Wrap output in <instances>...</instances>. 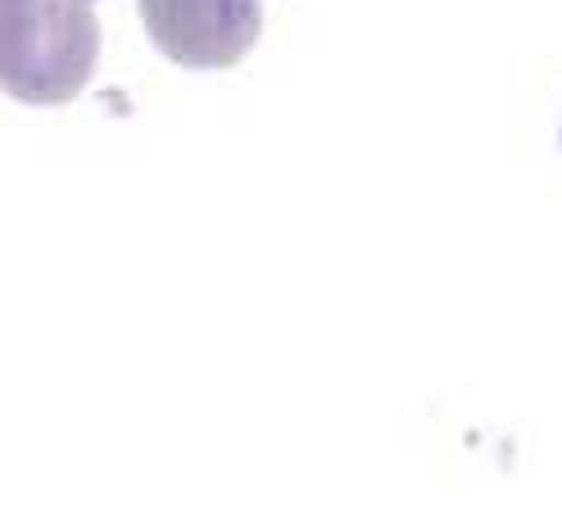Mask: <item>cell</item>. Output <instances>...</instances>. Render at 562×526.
<instances>
[{"mask_svg":"<svg viewBox=\"0 0 562 526\" xmlns=\"http://www.w3.org/2000/svg\"><path fill=\"white\" fill-rule=\"evenodd\" d=\"M100 51L87 0H0V78L23 104L74 100Z\"/></svg>","mask_w":562,"mask_h":526,"instance_id":"6da1fadb","label":"cell"},{"mask_svg":"<svg viewBox=\"0 0 562 526\" xmlns=\"http://www.w3.org/2000/svg\"><path fill=\"white\" fill-rule=\"evenodd\" d=\"M159 55L187 68H232L263 32L259 0H136Z\"/></svg>","mask_w":562,"mask_h":526,"instance_id":"7a4b0ae2","label":"cell"}]
</instances>
